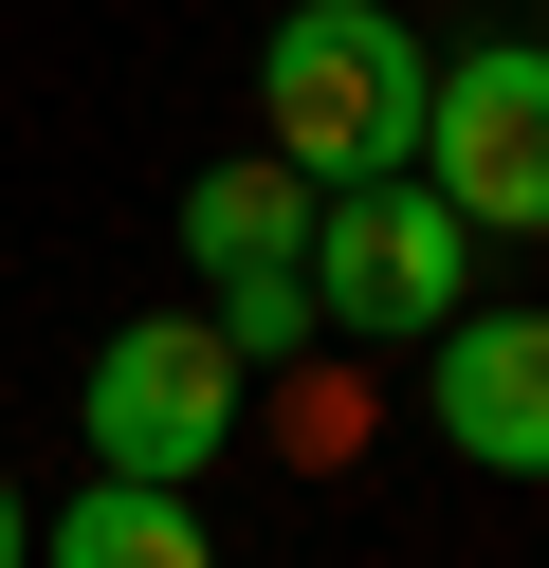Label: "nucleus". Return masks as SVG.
<instances>
[{
    "mask_svg": "<svg viewBox=\"0 0 549 568\" xmlns=\"http://www.w3.org/2000/svg\"><path fill=\"white\" fill-rule=\"evenodd\" d=\"M421 184L476 239H549V38H476L421 74Z\"/></svg>",
    "mask_w": 549,
    "mask_h": 568,
    "instance_id": "obj_5",
    "label": "nucleus"
},
{
    "mask_svg": "<svg viewBox=\"0 0 549 568\" xmlns=\"http://www.w3.org/2000/svg\"><path fill=\"white\" fill-rule=\"evenodd\" d=\"M421 74L439 55L403 38L385 0H293L275 38H256V129H275V165L293 184H403L421 165Z\"/></svg>",
    "mask_w": 549,
    "mask_h": 568,
    "instance_id": "obj_1",
    "label": "nucleus"
},
{
    "mask_svg": "<svg viewBox=\"0 0 549 568\" xmlns=\"http://www.w3.org/2000/svg\"><path fill=\"white\" fill-rule=\"evenodd\" d=\"M92 477H165V495H202L220 458H238V404H256V367L202 331V312H129V331L92 348Z\"/></svg>",
    "mask_w": 549,
    "mask_h": 568,
    "instance_id": "obj_3",
    "label": "nucleus"
},
{
    "mask_svg": "<svg viewBox=\"0 0 549 568\" xmlns=\"http://www.w3.org/2000/svg\"><path fill=\"white\" fill-rule=\"evenodd\" d=\"M183 275H202V331L238 348V367H293V348H312V184H293L275 148L202 165V184H183Z\"/></svg>",
    "mask_w": 549,
    "mask_h": 568,
    "instance_id": "obj_4",
    "label": "nucleus"
},
{
    "mask_svg": "<svg viewBox=\"0 0 549 568\" xmlns=\"http://www.w3.org/2000/svg\"><path fill=\"white\" fill-rule=\"evenodd\" d=\"M439 312H476V221L403 165V184H329L312 202V331L348 348H421Z\"/></svg>",
    "mask_w": 549,
    "mask_h": 568,
    "instance_id": "obj_2",
    "label": "nucleus"
},
{
    "mask_svg": "<svg viewBox=\"0 0 549 568\" xmlns=\"http://www.w3.org/2000/svg\"><path fill=\"white\" fill-rule=\"evenodd\" d=\"M37 568H220V550H202V495H165V477H73L55 514H37Z\"/></svg>",
    "mask_w": 549,
    "mask_h": 568,
    "instance_id": "obj_7",
    "label": "nucleus"
},
{
    "mask_svg": "<svg viewBox=\"0 0 549 568\" xmlns=\"http://www.w3.org/2000/svg\"><path fill=\"white\" fill-rule=\"evenodd\" d=\"M0 568H37V514H19V477H0Z\"/></svg>",
    "mask_w": 549,
    "mask_h": 568,
    "instance_id": "obj_8",
    "label": "nucleus"
},
{
    "mask_svg": "<svg viewBox=\"0 0 549 568\" xmlns=\"http://www.w3.org/2000/svg\"><path fill=\"white\" fill-rule=\"evenodd\" d=\"M421 422L476 477H549V312H439L421 331Z\"/></svg>",
    "mask_w": 549,
    "mask_h": 568,
    "instance_id": "obj_6",
    "label": "nucleus"
}]
</instances>
